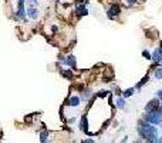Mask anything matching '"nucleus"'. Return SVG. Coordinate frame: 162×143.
Listing matches in <instances>:
<instances>
[{"instance_id":"nucleus-1","label":"nucleus","mask_w":162,"mask_h":143,"mask_svg":"<svg viewBox=\"0 0 162 143\" xmlns=\"http://www.w3.org/2000/svg\"><path fill=\"white\" fill-rule=\"evenodd\" d=\"M138 132H139V136L142 139L148 140V142H156V139H158V130H156V127L152 123L146 122V120H145V123L139 125Z\"/></svg>"},{"instance_id":"nucleus-2","label":"nucleus","mask_w":162,"mask_h":143,"mask_svg":"<svg viewBox=\"0 0 162 143\" xmlns=\"http://www.w3.org/2000/svg\"><path fill=\"white\" fill-rule=\"evenodd\" d=\"M144 119H145L146 122L152 123V125H159V123H162V106L158 110L148 112L145 116H144Z\"/></svg>"},{"instance_id":"nucleus-3","label":"nucleus","mask_w":162,"mask_h":143,"mask_svg":"<svg viewBox=\"0 0 162 143\" xmlns=\"http://www.w3.org/2000/svg\"><path fill=\"white\" fill-rule=\"evenodd\" d=\"M161 107V103H159V99H154L151 102H148V105L145 106V112H154V110H158Z\"/></svg>"},{"instance_id":"nucleus-4","label":"nucleus","mask_w":162,"mask_h":143,"mask_svg":"<svg viewBox=\"0 0 162 143\" xmlns=\"http://www.w3.org/2000/svg\"><path fill=\"white\" fill-rule=\"evenodd\" d=\"M119 13H121V7H119L118 4H111L110 9H108V17H110V19H114V17L118 16Z\"/></svg>"},{"instance_id":"nucleus-5","label":"nucleus","mask_w":162,"mask_h":143,"mask_svg":"<svg viewBox=\"0 0 162 143\" xmlns=\"http://www.w3.org/2000/svg\"><path fill=\"white\" fill-rule=\"evenodd\" d=\"M17 16L20 19H24L26 12H24V0H17Z\"/></svg>"},{"instance_id":"nucleus-6","label":"nucleus","mask_w":162,"mask_h":143,"mask_svg":"<svg viewBox=\"0 0 162 143\" xmlns=\"http://www.w3.org/2000/svg\"><path fill=\"white\" fill-rule=\"evenodd\" d=\"M27 16L30 17V19H37L38 17V10L36 9V7L29 6V9H27Z\"/></svg>"},{"instance_id":"nucleus-7","label":"nucleus","mask_w":162,"mask_h":143,"mask_svg":"<svg viewBox=\"0 0 162 143\" xmlns=\"http://www.w3.org/2000/svg\"><path fill=\"white\" fill-rule=\"evenodd\" d=\"M152 59L156 62H161L162 60V47H158L152 52Z\"/></svg>"},{"instance_id":"nucleus-8","label":"nucleus","mask_w":162,"mask_h":143,"mask_svg":"<svg viewBox=\"0 0 162 143\" xmlns=\"http://www.w3.org/2000/svg\"><path fill=\"white\" fill-rule=\"evenodd\" d=\"M64 65H68L70 67H73V69H75V57L74 56H68L67 59H64Z\"/></svg>"},{"instance_id":"nucleus-9","label":"nucleus","mask_w":162,"mask_h":143,"mask_svg":"<svg viewBox=\"0 0 162 143\" xmlns=\"http://www.w3.org/2000/svg\"><path fill=\"white\" fill-rule=\"evenodd\" d=\"M68 105L70 106H78L80 105V97H78V96H73V97L68 100Z\"/></svg>"},{"instance_id":"nucleus-10","label":"nucleus","mask_w":162,"mask_h":143,"mask_svg":"<svg viewBox=\"0 0 162 143\" xmlns=\"http://www.w3.org/2000/svg\"><path fill=\"white\" fill-rule=\"evenodd\" d=\"M80 127H81V130H83V132H87V116H83V117H81Z\"/></svg>"},{"instance_id":"nucleus-11","label":"nucleus","mask_w":162,"mask_h":143,"mask_svg":"<svg viewBox=\"0 0 162 143\" xmlns=\"http://www.w3.org/2000/svg\"><path fill=\"white\" fill-rule=\"evenodd\" d=\"M77 12H78V16H85V14L88 13V10H87V7L85 6H78Z\"/></svg>"},{"instance_id":"nucleus-12","label":"nucleus","mask_w":162,"mask_h":143,"mask_svg":"<svg viewBox=\"0 0 162 143\" xmlns=\"http://www.w3.org/2000/svg\"><path fill=\"white\" fill-rule=\"evenodd\" d=\"M154 76H155V79H158V80H162V69L161 67L154 69Z\"/></svg>"},{"instance_id":"nucleus-13","label":"nucleus","mask_w":162,"mask_h":143,"mask_svg":"<svg viewBox=\"0 0 162 143\" xmlns=\"http://www.w3.org/2000/svg\"><path fill=\"white\" fill-rule=\"evenodd\" d=\"M47 137H48V132H47V130H43V132L40 133V140H41V142H46Z\"/></svg>"},{"instance_id":"nucleus-14","label":"nucleus","mask_w":162,"mask_h":143,"mask_svg":"<svg viewBox=\"0 0 162 143\" xmlns=\"http://www.w3.org/2000/svg\"><path fill=\"white\" fill-rule=\"evenodd\" d=\"M117 106H118L119 109H124L125 107V100L121 99V97H118V99H117Z\"/></svg>"},{"instance_id":"nucleus-15","label":"nucleus","mask_w":162,"mask_h":143,"mask_svg":"<svg viewBox=\"0 0 162 143\" xmlns=\"http://www.w3.org/2000/svg\"><path fill=\"white\" fill-rule=\"evenodd\" d=\"M148 79H149V76H145V77L142 79L141 82H139V83H138V85H137V87H138V89H139V87H141V86H142V85H145V83H146V82H148Z\"/></svg>"},{"instance_id":"nucleus-16","label":"nucleus","mask_w":162,"mask_h":143,"mask_svg":"<svg viewBox=\"0 0 162 143\" xmlns=\"http://www.w3.org/2000/svg\"><path fill=\"white\" fill-rule=\"evenodd\" d=\"M131 95H134V89H127L124 92V97H128V96H131Z\"/></svg>"},{"instance_id":"nucleus-17","label":"nucleus","mask_w":162,"mask_h":143,"mask_svg":"<svg viewBox=\"0 0 162 143\" xmlns=\"http://www.w3.org/2000/svg\"><path fill=\"white\" fill-rule=\"evenodd\" d=\"M63 76H65L67 79H73V73L70 70H63Z\"/></svg>"},{"instance_id":"nucleus-18","label":"nucleus","mask_w":162,"mask_h":143,"mask_svg":"<svg viewBox=\"0 0 162 143\" xmlns=\"http://www.w3.org/2000/svg\"><path fill=\"white\" fill-rule=\"evenodd\" d=\"M142 56H144V57H145V59H152V56L149 55V53H148V52H146V50H144V52H142Z\"/></svg>"},{"instance_id":"nucleus-19","label":"nucleus","mask_w":162,"mask_h":143,"mask_svg":"<svg viewBox=\"0 0 162 143\" xmlns=\"http://www.w3.org/2000/svg\"><path fill=\"white\" fill-rule=\"evenodd\" d=\"M31 3V6H36L37 4V0H29V4Z\"/></svg>"},{"instance_id":"nucleus-20","label":"nucleus","mask_w":162,"mask_h":143,"mask_svg":"<svg viewBox=\"0 0 162 143\" xmlns=\"http://www.w3.org/2000/svg\"><path fill=\"white\" fill-rule=\"evenodd\" d=\"M127 3L128 4H135L137 3V0H127Z\"/></svg>"},{"instance_id":"nucleus-21","label":"nucleus","mask_w":162,"mask_h":143,"mask_svg":"<svg viewBox=\"0 0 162 143\" xmlns=\"http://www.w3.org/2000/svg\"><path fill=\"white\" fill-rule=\"evenodd\" d=\"M158 97L162 100V90H159V92H158Z\"/></svg>"},{"instance_id":"nucleus-22","label":"nucleus","mask_w":162,"mask_h":143,"mask_svg":"<svg viewBox=\"0 0 162 143\" xmlns=\"http://www.w3.org/2000/svg\"><path fill=\"white\" fill-rule=\"evenodd\" d=\"M161 46H162V42H161Z\"/></svg>"},{"instance_id":"nucleus-23","label":"nucleus","mask_w":162,"mask_h":143,"mask_svg":"<svg viewBox=\"0 0 162 143\" xmlns=\"http://www.w3.org/2000/svg\"><path fill=\"white\" fill-rule=\"evenodd\" d=\"M161 63H162V60H161Z\"/></svg>"}]
</instances>
